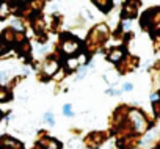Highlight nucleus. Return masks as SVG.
I'll list each match as a JSON object with an SVG mask.
<instances>
[{
  "label": "nucleus",
  "mask_w": 160,
  "mask_h": 149,
  "mask_svg": "<svg viewBox=\"0 0 160 149\" xmlns=\"http://www.w3.org/2000/svg\"><path fill=\"white\" fill-rule=\"evenodd\" d=\"M130 119L135 124V130L137 132H143L146 129V119L138 110H132L130 112Z\"/></svg>",
  "instance_id": "f257e3e1"
},
{
  "label": "nucleus",
  "mask_w": 160,
  "mask_h": 149,
  "mask_svg": "<svg viewBox=\"0 0 160 149\" xmlns=\"http://www.w3.org/2000/svg\"><path fill=\"white\" fill-rule=\"evenodd\" d=\"M77 49H78V41H77V39H72V38H71V39H68V41L63 42V52L68 53V55L77 52Z\"/></svg>",
  "instance_id": "f03ea898"
},
{
  "label": "nucleus",
  "mask_w": 160,
  "mask_h": 149,
  "mask_svg": "<svg viewBox=\"0 0 160 149\" xmlns=\"http://www.w3.org/2000/svg\"><path fill=\"white\" fill-rule=\"evenodd\" d=\"M41 147L42 149H58L60 144L55 140H46V141H41Z\"/></svg>",
  "instance_id": "7ed1b4c3"
},
{
  "label": "nucleus",
  "mask_w": 160,
  "mask_h": 149,
  "mask_svg": "<svg viewBox=\"0 0 160 149\" xmlns=\"http://www.w3.org/2000/svg\"><path fill=\"white\" fill-rule=\"evenodd\" d=\"M57 67H58V63H57V61H49V63H47V66H46V72L52 74V72H55V71H57Z\"/></svg>",
  "instance_id": "20e7f679"
},
{
  "label": "nucleus",
  "mask_w": 160,
  "mask_h": 149,
  "mask_svg": "<svg viewBox=\"0 0 160 149\" xmlns=\"http://www.w3.org/2000/svg\"><path fill=\"white\" fill-rule=\"evenodd\" d=\"M121 57H122V50H119V49H116V50H113V52L110 53V60H112V61H118Z\"/></svg>",
  "instance_id": "39448f33"
},
{
  "label": "nucleus",
  "mask_w": 160,
  "mask_h": 149,
  "mask_svg": "<svg viewBox=\"0 0 160 149\" xmlns=\"http://www.w3.org/2000/svg\"><path fill=\"white\" fill-rule=\"evenodd\" d=\"M63 112H64L66 116H72V112H71V105H69V104H66V105L63 107Z\"/></svg>",
  "instance_id": "423d86ee"
},
{
  "label": "nucleus",
  "mask_w": 160,
  "mask_h": 149,
  "mask_svg": "<svg viewBox=\"0 0 160 149\" xmlns=\"http://www.w3.org/2000/svg\"><path fill=\"white\" fill-rule=\"evenodd\" d=\"M46 119H47V122H49V124H52V126L55 124V121H53V116H52L50 113H47V115H46Z\"/></svg>",
  "instance_id": "0eeeda50"
},
{
  "label": "nucleus",
  "mask_w": 160,
  "mask_h": 149,
  "mask_svg": "<svg viewBox=\"0 0 160 149\" xmlns=\"http://www.w3.org/2000/svg\"><path fill=\"white\" fill-rule=\"evenodd\" d=\"M124 90H126V91H130V90H132V85H130V83H126V85H124Z\"/></svg>",
  "instance_id": "6e6552de"
},
{
  "label": "nucleus",
  "mask_w": 160,
  "mask_h": 149,
  "mask_svg": "<svg viewBox=\"0 0 160 149\" xmlns=\"http://www.w3.org/2000/svg\"><path fill=\"white\" fill-rule=\"evenodd\" d=\"M151 101H157V94H152L151 96Z\"/></svg>",
  "instance_id": "1a4fd4ad"
}]
</instances>
